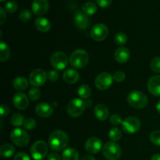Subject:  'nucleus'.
I'll return each mask as SVG.
<instances>
[{
  "label": "nucleus",
  "instance_id": "1",
  "mask_svg": "<svg viewBox=\"0 0 160 160\" xmlns=\"http://www.w3.org/2000/svg\"><path fill=\"white\" fill-rule=\"evenodd\" d=\"M69 138L64 131L57 130L50 134L48 138V145L53 151H62L68 145Z\"/></svg>",
  "mask_w": 160,
  "mask_h": 160
},
{
  "label": "nucleus",
  "instance_id": "2",
  "mask_svg": "<svg viewBox=\"0 0 160 160\" xmlns=\"http://www.w3.org/2000/svg\"><path fill=\"white\" fill-rule=\"evenodd\" d=\"M128 102L135 109H142L148 105V97L140 91H133L128 95Z\"/></svg>",
  "mask_w": 160,
  "mask_h": 160
},
{
  "label": "nucleus",
  "instance_id": "3",
  "mask_svg": "<svg viewBox=\"0 0 160 160\" xmlns=\"http://www.w3.org/2000/svg\"><path fill=\"white\" fill-rule=\"evenodd\" d=\"M89 60L88 54L86 51L78 49L73 52L70 57V63L73 67L81 69L86 67Z\"/></svg>",
  "mask_w": 160,
  "mask_h": 160
},
{
  "label": "nucleus",
  "instance_id": "4",
  "mask_svg": "<svg viewBox=\"0 0 160 160\" xmlns=\"http://www.w3.org/2000/svg\"><path fill=\"white\" fill-rule=\"evenodd\" d=\"M104 157L108 160H118L122 154V150L118 144L109 142L105 144L102 148Z\"/></svg>",
  "mask_w": 160,
  "mask_h": 160
},
{
  "label": "nucleus",
  "instance_id": "5",
  "mask_svg": "<svg viewBox=\"0 0 160 160\" xmlns=\"http://www.w3.org/2000/svg\"><path fill=\"white\" fill-rule=\"evenodd\" d=\"M48 152V145L43 141H38L31 145V154L34 160H42L47 156Z\"/></svg>",
  "mask_w": 160,
  "mask_h": 160
},
{
  "label": "nucleus",
  "instance_id": "6",
  "mask_svg": "<svg viewBox=\"0 0 160 160\" xmlns=\"http://www.w3.org/2000/svg\"><path fill=\"white\" fill-rule=\"evenodd\" d=\"M10 139L12 143L19 147L26 146L30 141L28 132L20 128H17L10 133Z\"/></svg>",
  "mask_w": 160,
  "mask_h": 160
},
{
  "label": "nucleus",
  "instance_id": "7",
  "mask_svg": "<svg viewBox=\"0 0 160 160\" xmlns=\"http://www.w3.org/2000/svg\"><path fill=\"white\" fill-rule=\"evenodd\" d=\"M85 106L84 102L80 98H73L67 105V110L69 115L72 117H78L83 113Z\"/></svg>",
  "mask_w": 160,
  "mask_h": 160
},
{
  "label": "nucleus",
  "instance_id": "8",
  "mask_svg": "<svg viewBox=\"0 0 160 160\" xmlns=\"http://www.w3.org/2000/svg\"><path fill=\"white\" fill-rule=\"evenodd\" d=\"M50 62L52 66L55 69L62 70L67 67L69 62V59L67 55L61 52H56L53 53L50 58Z\"/></svg>",
  "mask_w": 160,
  "mask_h": 160
},
{
  "label": "nucleus",
  "instance_id": "9",
  "mask_svg": "<svg viewBox=\"0 0 160 160\" xmlns=\"http://www.w3.org/2000/svg\"><path fill=\"white\" fill-rule=\"evenodd\" d=\"M48 79V73L42 69H36L33 70L29 76V81L31 85L40 87L43 85Z\"/></svg>",
  "mask_w": 160,
  "mask_h": 160
},
{
  "label": "nucleus",
  "instance_id": "10",
  "mask_svg": "<svg viewBox=\"0 0 160 160\" xmlns=\"http://www.w3.org/2000/svg\"><path fill=\"white\" fill-rule=\"evenodd\" d=\"M122 128L128 134H134L140 130L141 122L138 118L130 117L123 120Z\"/></svg>",
  "mask_w": 160,
  "mask_h": 160
},
{
  "label": "nucleus",
  "instance_id": "11",
  "mask_svg": "<svg viewBox=\"0 0 160 160\" xmlns=\"http://www.w3.org/2000/svg\"><path fill=\"white\" fill-rule=\"evenodd\" d=\"M112 80H113V78L111 76V74L106 72H103L98 74L95 78V87L99 90H106L112 85Z\"/></svg>",
  "mask_w": 160,
  "mask_h": 160
},
{
  "label": "nucleus",
  "instance_id": "12",
  "mask_svg": "<svg viewBox=\"0 0 160 160\" xmlns=\"http://www.w3.org/2000/svg\"><path fill=\"white\" fill-rule=\"evenodd\" d=\"M108 34H109L108 28L103 23H97L91 31V36L92 39L97 42L105 40L108 36Z\"/></svg>",
  "mask_w": 160,
  "mask_h": 160
},
{
  "label": "nucleus",
  "instance_id": "13",
  "mask_svg": "<svg viewBox=\"0 0 160 160\" xmlns=\"http://www.w3.org/2000/svg\"><path fill=\"white\" fill-rule=\"evenodd\" d=\"M85 150L90 154H96L102 148V141L96 137L88 139L85 142Z\"/></svg>",
  "mask_w": 160,
  "mask_h": 160
},
{
  "label": "nucleus",
  "instance_id": "14",
  "mask_svg": "<svg viewBox=\"0 0 160 160\" xmlns=\"http://www.w3.org/2000/svg\"><path fill=\"white\" fill-rule=\"evenodd\" d=\"M31 8L35 15H43L48 12L49 3L48 0H34L31 4Z\"/></svg>",
  "mask_w": 160,
  "mask_h": 160
},
{
  "label": "nucleus",
  "instance_id": "15",
  "mask_svg": "<svg viewBox=\"0 0 160 160\" xmlns=\"http://www.w3.org/2000/svg\"><path fill=\"white\" fill-rule=\"evenodd\" d=\"M74 23L80 30H85L88 28L90 20L83 11L78 10L74 14Z\"/></svg>",
  "mask_w": 160,
  "mask_h": 160
},
{
  "label": "nucleus",
  "instance_id": "16",
  "mask_svg": "<svg viewBox=\"0 0 160 160\" xmlns=\"http://www.w3.org/2000/svg\"><path fill=\"white\" fill-rule=\"evenodd\" d=\"M12 103L17 109L23 110L28 106L29 100H28V96L24 93L19 92V93L14 95L13 98H12Z\"/></svg>",
  "mask_w": 160,
  "mask_h": 160
},
{
  "label": "nucleus",
  "instance_id": "17",
  "mask_svg": "<svg viewBox=\"0 0 160 160\" xmlns=\"http://www.w3.org/2000/svg\"><path fill=\"white\" fill-rule=\"evenodd\" d=\"M148 89L152 95L160 97V75L152 77L148 80Z\"/></svg>",
  "mask_w": 160,
  "mask_h": 160
},
{
  "label": "nucleus",
  "instance_id": "18",
  "mask_svg": "<svg viewBox=\"0 0 160 160\" xmlns=\"http://www.w3.org/2000/svg\"><path fill=\"white\" fill-rule=\"evenodd\" d=\"M35 112L38 117L42 118H47L52 114L53 109L48 103L42 102L36 106Z\"/></svg>",
  "mask_w": 160,
  "mask_h": 160
},
{
  "label": "nucleus",
  "instance_id": "19",
  "mask_svg": "<svg viewBox=\"0 0 160 160\" xmlns=\"http://www.w3.org/2000/svg\"><path fill=\"white\" fill-rule=\"evenodd\" d=\"M114 57L117 62L120 63H125L129 60L131 57V52L126 47H120L117 49L114 54Z\"/></svg>",
  "mask_w": 160,
  "mask_h": 160
},
{
  "label": "nucleus",
  "instance_id": "20",
  "mask_svg": "<svg viewBox=\"0 0 160 160\" xmlns=\"http://www.w3.org/2000/svg\"><path fill=\"white\" fill-rule=\"evenodd\" d=\"M63 80L65 82L68 83V84H75L79 80V73L78 71L73 69H68L66 70L62 75Z\"/></svg>",
  "mask_w": 160,
  "mask_h": 160
},
{
  "label": "nucleus",
  "instance_id": "21",
  "mask_svg": "<svg viewBox=\"0 0 160 160\" xmlns=\"http://www.w3.org/2000/svg\"><path fill=\"white\" fill-rule=\"evenodd\" d=\"M36 28L41 32H48L51 29V23L45 17H38L34 22Z\"/></svg>",
  "mask_w": 160,
  "mask_h": 160
},
{
  "label": "nucleus",
  "instance_id": "22",
  "mask_svg": "<svg viewBox=\"0 0 160 160\" xmlns=\"http://www.w3.org/2000/svg\"><path fill=\"white\" fill-rule=\"evenodd\" d=\"M95 116L98 120H105L109 117V109L105 105L98 104L95 107Z\"/></svg>",
  "mask_w": 160,
  "mask_h": 160
},
{
  "label": "nucleus",
  "instance_id": "23",
  "mask_svg": "<svg viewBox=\"0 0 160 160\" xmlns=\"http://www.w3.org/2000/svg\"><path fill=\"white\" fill-rule=\"evenodd\" d=\"M62 160H79V153L73 148H68L62 152Z\"/></svg>",
  "mask_w": 160,
  "mask_h": 160
},
{
  "label": "nucleus",
  "instance_id": "24",
  "mask_svg": "<svg viewBox=\"0 0 160 160\" xmlns=\"http://www.w3.org/2000/svg\"><path fill=\"white\" fill-rule=\"evenodd\" d=\"M12 86L16 90L24 91L28 88V82L26 78L23 77H17L12 81Z\"/></svg>",
  "mask_w": 160,
  "mask_h": 160
},
{
  "label": "nucleus",
  "instance_id": "25",
  "mask_svg": "<svg viewBox=\"0 0 160 160\" xmlns=\"http://www.w3.org/2000/svg\"><path fill=\"white\" fill-rule=\"evenodd\" d=\"M14 147L10 144H4L0 148V155L3 158H9L13 155Z\"/></svg>",
  "mask_w": 160,
  "mask_h": 160
},
{
  "label": "nucleus",
  "instance_id": "26",
  "mask_svg": "<svg viewBox=\"0 0 160 160\" xmlns=\"http://www.w3.org/2000/svg\"><path fill=\"white\" fill-rule=\"evenodd\" d=\"M10 49L9 46L5 42H1L0 43V61L5 62L7 60L10 56Z\"/></svg>",
  "mask_w": 160,
  "mask_h": 160
},
{
  "label": "nucleus",
  "instance_id": "27",
  "mask_svg": "<svg viewBox=\"0 0 160 160\" xmlns=\"http://www.w3.org/2000/svg\"><path fill=\"white\" fill-rule=\"evenodd\" d=\"M82 11L88 16L93 15L97 12V6L93 2H87L82 6Z\"/></svg>",
  "mask_w": 160,
  "mask_h": 160
},
{
  "label": "nucleus",
  "instance_id": "28",
  "mask_svg": "<svg viewBox=\"0 0 160 160\" xmlns=\"http://www.w3.org/2000/svg\"><path fill=\"white\" fill-rule=\"evenodd\" d=\"M78 92L81 98H88L92 95V90H91L90 87L86 84H82L80 86Z\"/></svg>",
  "mask_w": 160,
  "mask_h": 160
},
{
  "label": "nucleus",
  "instance_id": "29",
  "mask_svg": "<svg viewBox=\"0 0 160 160\" xmlns=\"http://www.w3.org/2000/svg\"><path fill=\"white\" fill-rule=\"evenodd\" d=\"M24 120V117H23V116L22 114L19 113V112H16L11 117L10 122L12 123V125H13V126L20 127L23 124Z\"/></svg>",
  "mask_w": 160,
  "mask_h": 160
},
{
  "label": "nucleus",
  "instance_id": "30",
  "mask_svg": "<svg viewBox=\"0 0 160 160\" xmlns=\"http://www.w3.org/2000/svg\"><path fill=\"white\" fill-rule=\"evenodd\" d=\"M109 138L111 139L113 142H117V141H119L122 137V133L121 131L118 128H112L110 130L109 133Z\"/></svg>",
  "mask_w": 160,
  "mask_h": 160
},
{
  "label": "nucleus",
  "instance_id": "31",
  "mask_svg": "<svg viewBox=\"0 0 160 160\" xmlns=\"http://www.w3.org/2000/svg\"><path fill=\"white\" fill-rule=\"evenodd\" d=\"M17 9H18V4L14 0L7 2L5 5V10L9 13H13L17 10Z\"/></svg>",
  "mask_w": 160,
  "mask_h": 160
},
{
  "label": "nucleus",
  "instance_id": "32",
  "mask_svg": "<svg viewBox=\"0 0 160 160\" xmlns=\"http://www.w3.org/2000/svg\"><path fill=\"white\" fill-rule=\"evenodd\" d=\"M114 40L117 45H123L128 42V37H127L126 34H124L123 32H119L115 35Z\"/></svg>",
  "mask_w": 160,
  "mask_h": 160
},
{
  "label": "nucleus",
  "instance_id": "33",
  "mask_svg": "<svg viewBox=\"0 0 160 160\" xmlns=\"http://www.w3.org/2000/svg\"><path fill=\"white\" fill-rule=\"evenodd\" d=\"M150 140L153 145L160 146V131H154L150 135Z\"/></svg>",
  "mask_w": 160,
  "mask_h": 160
},
{
  "label": "nucleus",
  "instance_id": "34",
  "mask_svg": "<svg viewBox=\"0 0 160 160\" xmlns=\"http://www.w3.org/2000/svg\"><path fill=\"white\" fill-rule=\"evenodd\" d=\"M150 67H151V69L152 70V71H154L155 73H160V57L159 56L155 57L154 59L152 60L151 64H150Z\"/></svg>",
  "mask_w": 160,
  "mask_h": 160
},
{
  "label": "nucleus",
  "instance_id": "35",
  "mask_svg": "<svg viewBox=\"0 0 160 160\" xmlns=\"http://www.w3.org/2000/svg\"><path fill=\"white\" fill-rule=\"evenodd\" d=\"M31 12L29 9H23L19 14V19L23 22H28L31 20Z\"/></svg>",
  "mask_w": 160,
  "mask_h": 160
},
{
  "label": "nucleus",
  "instance_id": "36",
  "mask_svg": "<svg viewBox=\"0 0 160 160\" xmlns=\"http://www.w3.org/2000/svg\"><path fill=\"white\" fill-rule=\"evenodd\" d=\"M28 96H29L30 99L33 100V101H36V100L38 99L41 96V92L38 88H31L29 91V93H28Z\"/></svg>",
  "mask_w": 160,
  "mask_h": 160
},
{
  "label": "nucleus",
  "instance_id": "37",
  "mask_svg": "<svg viewBox=\"0 0 160 160\" xmlns=\"http://www.w3.org/2000/svg\"><path fill=\"white\" fill-rule=\"evenodd\" d=\"M36 121L32 118H28L23 122V127L27 130H33L36 127Z\"/></svg>",
  "mask_w": 160,
  "mask_h": 160
},
{
  "label": "nucleus",
  "instance_id": "38",
  "mask_svg": "<svg viewBox=\"0 0 160 160\" xmlns=\"http://www.w3.org/2000/svg\"><path fill=\"white\" fill-rule=\"evenodd\" d=\"M109 121L112 125H115V126L122 124V123H123L121 117L118 114H113V115L111 116L110 118H109Z\"/></svg>",
  "mask_w": 160,
  "mask_h": 160
},
{
  "label": "nucleus",
  "instance_id": "39",
  "mask_svg": "<svg viewBox=\"0 0 160 160\" xmlns=\"http://www.w3.org/2000/svg\"><path fill=\"white\" fill-rule=\"evenodd\" d=\"M113 80L117 82H123L126 78V75L123 71H117L113 74Z\"/></svg>",
  "mask_w": 160,
  "mask_h": 160
},
{
  "label": "nucleus",
  "instance_id": "40",
  "mask_svg": "<svg viewBox=\"0 0 160 160\" xmlns=\"http://www.w3.org/2000/svg\"><path fill=\"white\" fill-rule=\"evenodd\" d=\"M59 79V73L56 70H51L48 73V80L51 82H56Z\"/></svg>",
  "mask_w": 160,
  "mask_h": 160
},
{
  "label": "nucleus",
  "instance_id": "41",
  "mask_svg": "<svg viewBox=\"0 0 160 160\" xmlns=\"http://www.w3.org/2000/svg\"><path fill=\"white\" fill-rule=\"evenodd\" d=\"M14 160H31L30 156L24 152H19L14 156Z\"/></svg>",
  "mask_w": 160,
  "mask_h": 160
},
{
  "label": "nucleus",
  "instance_id": "42",
  "mask_svg": "<svg viewBox=\"0 0 160 160\" xmlns=\"http://www.w3.org/2000/svg\"><path fill=\"white\" fill-rule=\"evenodd\" d=\"M96 2L98 6L102 8L109 7L112 3V0H96Z\"/></svg>",
  "mask_w": 160,
  "mask_h": 160
},
{
  "label": "nucleus",
  "instance_id": "43",
  "mask_svg": "<svg viewBox=\"0 0 160 160\" xmlns=\"http://www.w3.org/2000/svg\"><path fill=\"white\" fill-rule=\"evenodd\" d=\"M1 116L2 117H5L9 114V108L8 107V106L5 104H2L1 105Z\"/></svg>",
  "mask_w": 160,
  "mask_h": 160
},
{
  "label": "nucleus",
  "instance_id": "44",
  "mask_svg": "<svg viewBox=\"0 0 160 160\" xmlns=\"http://www.w3.org/2000/svg\"><path fill=\"white\" fill-rule=\"evenodd\" d=\"M0 16H1V18H0V23L3 24L6 19V10L3 9L2 7L0 8Z\"/></svg>",
  "mask_w": 160,
  "mask_h": 160
},
{
  "label": "nucleus",
  "instance_id": "45",
  "mask_svg": "<svg viewBox=\"0 0 160 160\" xmlns=\"http://www.w3.org/2000/svg\"><path fill=\"white\" fill-rule=\"evenodd\" d=\"M48 160H62V159L57 153L52 152L48 155Z\"/></svg>",
  "mask_w": 160,
  "mask_h": 160
},
{
  "label": "nucleus",
  "instance_id": "46",
  "mask_svg": "<svg viewBox=\"0 0 160 160\" xmlns=\"http://www.w3.org/2000/svg\"><path fill=\"white\" fill-rule=\"evenodd\" d=\"M84 106H85V108H90L91 106H92V101L90 99H87L86 101H84Z\"/></svg>",
  "mask_w": 160,
  "mask_h": 160
},
{
  "label": "nucleus",
  "instance_id": "47",
  "mask_svg": "<svg viewBox=\"0 0 160 160\" xmlns=\"http://www.w3.org/2000/svg\"><path fill=\"white\" fill-rule=\"evenodd\" d=\"M80 160H96V159H95V157H93V156H83V157Z\"/></svg>",
  "mask_w": 160,
  "mask_h": 160
},
{
  "label": "nucleus",
  "instance_id": "48",
  "mask_svg": "<svg viewBox=\"0 0 160 160\" xmlns=\"http://www.w3.org/2000/svg\"><path fill=\"white\" fill-rule=\"evenodd\" d=\"M151 160H160V154H156L152 157Z\"/></svg>",
  "mask_w": 160,
  "mask_h": 160
},
{
  "label": "nucleus",
  "instance_id": "49",
  "mask_svg": "<svg viewBox=\"0 0 160 160\" xmlns=\"http://www.w3.org/2000/svg\"><path fill=\"white\" fill-rule=\"evenodd\" d=\"M156 109H157V111L159 112V113H160V99L158 101L157 105H156Z\"/></svg>",
  "mask_w": 160,
  "mask_h": 160
},
{
  "label": "nucleus",
  "instance_id": "50",
  "mask_svg": "<svg viewBox=\"0 0 160 160\" xmlns=\"http://www.w3.org/2000/svg\"><path fill=\"white\" fill-rule=\"evenodd\" d=\"M0 1H1V2H4V1H6V0H0Z\"/></svg>",
  "mask_w": 160,
  "mask_h": 160
}]
</instances>
